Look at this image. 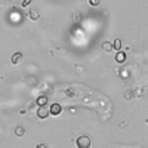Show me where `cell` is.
Listing matches in <instances>:
<instances>
[{"mask_svg":"<svg viewBox=\"0 0 148 148\" xmlns=\"http://www.w3.org/2000/svg\"><path fill=\"white\" fill-rule=\"evenodd\" d=\"M76 144H77L79 148H90L92 141H90V136H88V135H82V136L77 138Z\"/></svg>","mask_w":148,"mask_h":148,"instance_id":"cell-1","label":"cell"},{"mask_svg":"<svg viewBox=\"0 0 148 148\" xmlns=\"http://www.w3.org/2000/svg\"><path fill=\"white\" fill-rule=\"evenodd\" d=\"M47 114H51V110H47V107H40L39 111H37V116H39V119H46Z\"/></svg>","mask_w":148,"mask_h":148,"instance_id":"cell-2","label":"cell"},{"mask_svg":"<svg viewBox=\"0 0 148 148\" xmlns=\"http://www.w3.org/2000/svg\"><path fill=\"white\" fill-rule=\"evenodd\" d=\"M49 110H51V114H52V116H59L61 111H62V108H61L59 104H52Z\"/></svg>","mask_w":148,"mask_h":148,"instance_id":"cell-3","label":"cell"},{"mask_svg":"<svg viewBox=\"0 0 148 148\" xmlns=\"http://www.w3.org/2000/svg\"><path fill=\"white\" fill-rule=\"evenodd\" d=\"M22 58H24V55H22L21 52L14 53V56H12V64H14V65H18L21 61H22Z\"/></svg>","mask_w":148,"mask_h":148,"instance_id":"cell-4","label":"cell"},{"mask_svg":"<svg viewBox=\"0 0 148 148\" xmlns=\"http://www.w3.org/2000/svg\"><path fill=\"white\" fill-rule=\"evenodd\" d=\"M28 16H30V19L37 21V19L40 18V12L37 10V9H31V10H30V14H28Z\"/></svg>","mask_w":148,"mask_h":148,"instance_id":"cell-5","label":"cell"},{"mask_svg":"<svg viewBox=\"0 0 148 148\" xmlns=\"http://www.w3.org/2000/svg\"><path fill=\"white\" fill-rule=\"evenodd\" d=\"M125 59H126V53L119 51L117 55H116V61H117V62H125Z\"/></svg>","mask_w":148,"mask_h":148,"instance_id":"cell-6","label":"cell"},{"mask_svg":"<svg viewBox=\"0 0 148 148\" xmlns=\"http://www.w3.org/2000/svg\"><path fill=\"white\" fill-rule=\"evenodd\" d=\"M102 49L107 51V52H110V51H113V49H114V45H111L110 42H104L102 43Z\"/></svg>","mask_w":148,"mask_h":148,"instance_id":"cell-7","label":"cell"},{"mask_svg":"<svg viewBox=\"0 0 148 148\" xmlns=\"http://www.w3.org/2000/svg\"><path fill=\"white\" fill-rule=\"evenodd\" d=\"M46 102H47V98H46V96H40L39 99H37V104H39L40 107H45Z\"/></svg>","mask_w":148,"mask_h":148,"instance_id":"cell-8","label":"cell"},{"mask_svg":"<svg viewBox=\"0 0 148 148\" xmlns=\"http://www.w3.org/2000/svg\"><path fill=\"white\" fill-rule=\"evenodd\" d=\"M120 47H121V40H120V39H116V40H114V49L119 52Z\"/></svg>","mask_w":148,"mask_h":148,"instance_id":"cell-9","label":"cell"},{"mask_svg":"<svg viewBox=\"0 0 148 148\" xmlns=\"http://www.w3.org/2000/svg\"><path fill=\"white\" fill-rule=\"evenodd\" d=\"M99 2H101V0H89L90 6H98V5H99Z\"/></svg>","mask_w":148,"mask_h":148,"instance_id":"cell-10","label":"cell"},{"mask_svg":"<svg viewBox=\"0 0 148 148\" xmlns=\"http://www.w3.org/2000/svg\"><path fill=\"white\" fill-rule=\"evenodd\" d=\"M30 3H31V0H22V6H27Z\"/></svg>","mask_w":148,"mask_h":148,"instance_id":"cell-11","label":"cell"},{"mask_svg":"<svg viewBox=\"0 0 148 148\" xmlns=\"http://www.w3.org/2000/svg\"><path fill=\"white\" fill-rule=\"evenodd\" d=\"M21 133H22V127H16V135H18V136H19Z\"/></svg>","mask_w":148,"mask_h":148,"instance_id":"cell-12","label":"cell"}]
</instances>
